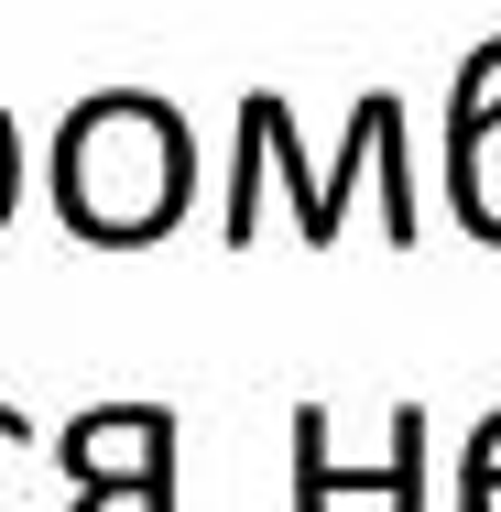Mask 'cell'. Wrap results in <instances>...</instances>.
<instances>
[{
  "mask_svg": "<svg viewBox=\"0 0 501 512\" xmlns=\"http://www.w3.org/2000/svg\"><path fill=\"white\" fill-rule=\"evenodd\" d=\"M11 197H22V153H11V120H0V218H11Z\"/></svg>",
  "mask_w": 501,
  "mask_h": 512,
  "instance_id": "obj_9",
  "label": "cell"
},
{
  "mask_svg": "<svg viewBox=\"0 0 501 512\" xmlns=\"http://www.w3.org/2000/svg\"><path fill=\"white\" fill-rule=\"evenodd\" d=\"M186 175H197L186 120L164 99H142V88L88 99L66 131H55V207H66V229L99 240V251L164 240V229L186 218Z\"/></svg>",
  "mask_w": 501,
  "mask_h": 512,
  "instance_id": "obj_1",
  "label": "cell"
},
{
  "mask_svg": "<svg viewBox=\"0 0 501 512\" xmlns=\"http://www.w3.org/2000/svg\"><path fill=\"white\" fill-rule=\"evenodd\" d=\"M458 491H501V414L469 436V469H458Z\"/></svg>",
  "mask_w": 501,
  "mask_h": 512,
  "instance_id": "obj_7",
  "label": "cell"
},
{
  "mask_svg": "<svg viewBox=\"0 0 501 512\" xmlns=\"http://www.w3.org/2000/svg\"><path fill=\"white\" fill-rule=\"evenodd\" d=\"M338 491H382L393 512H425V404L393 414V447H382L371 469H338L327 404H295V512H327Z\"/></svg>",
  "mask_w": 501,
  "mask_h": 512,
  "instance_id": "obj_4",
  "label": "cell"
},
{
  "mask_svg": "<svg viewBox=\"0 0 501 512\" xmlns=\"http://www.w3.org/2000/svg\"><path fill=\"white\" fill-rule=\"evenodd\" d=\"M77 502H131V512H175V414L164 404H88L55 436Z\"/></svg>",
  "mask_w": 501,
  "mask_h": 512,
  "instance_id": "obj_3",
  "label": "cell"
},
{
  "mask_svg": "<svg viewBox=\"0 0 501 512\" xmlns=\"http://www.w3.org/2000/svg\"><path fill=\"white\" fill-rule=\"evenodd\" d=\"M371 164H403V109H393V88L349 109V153H338V175H305L295 109L273 99V88H251V99H240V175H229V218H218V229H229V251H251V229H262V175H284V186H295L305 251H338V207H349V186H360Z\"/></svg>",
  "mask_w": 501,
  "mask_h": 512,
  "instance_id": "obj_2",
  "label": "cell"
},
{
  "mask_svg": "<svg viewBox=\"0 0 501 512\" xmlns=\"http://www.w3.org/2000/svg\"><path fill=\"white\" fill-rule=\"evenodd\" d=\"M0 512H33V425L0 404Z\"/></svg>",
  "mask_w": 501,
  "mask_h": 512,
  "instance_id": "obj_6",
  "label": "cell"
},
{
  "mask_svg": "<svg viewBox=\"0 0 501 512\" xmlns=\"http://www.w3.org/2000/svg\"><path fill=\"white\" fill-rule=\"evenodd\" d=\"M491 77H501V44H480V55H469V66H458V120H469V109L491 99Z\"/></svg>",
  "mask_w": 501,
  "mask_h": 512,
  "instance_id": "obj_8",
  "label": "cell"
},
{
  "mask_svg": "<svg viewBox=\"0 0 501 512\" xmlns=\"http://www.w3.org/2000/svg\"><path fill=\"white\" fill-rule=\"evenodd\" d=\"M447 197H458V218L480 240H501V99H480L469 120H447Z\"/></svg>",
  "mask_w": 501,
  "mask_h": 512,
  "instance_id": "obj_5",
  "label": "cell"
}]
</instances>
